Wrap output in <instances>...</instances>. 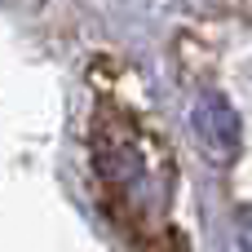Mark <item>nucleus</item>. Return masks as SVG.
<instances>
[{
	"label": "nucleus",
	"mask_w": 252,
	"mask_h": 252,
	"mask_svg": "<svg viewBox=\"0 0 252 252\" xmlns=\"http://www.w3.org/2000/svg\"><path fill=\"white\" fill-rule=\"evenodd\" d=\"M190 128L199 137V146L208 151L213 164H226L235 151H239V111L230 106L226 93L208 89L195 106H190Z\"/></svg>",
	"instance_id": "f257e3e1"
},
{
	"label": "nucleus",
	"mask_w": 252,
	"mask_h": 252,
	"mask_svg": "<svg viewBox=\"0 0 252 252\" xmlns=\"http://www.w3.org/2000/svg\"><path fill=\"white\" fill-rule=\"evenodd\" d=\"M235 244L239 252H252V204L235 208Z\"/></svg>",
	"instance_id": "f03ea898"
},
{
	"label": "nucleus",
	"mask_w": 252,
	"mask_h": 252,
	"mask_svg": "<svg viewBox=\"0 0 252 252\" xmlns=\"http://www.w3.org/2000/svg\"><path fill=\"white\" fill-rule=\"evenodd\" d=\"M44 0H0V9H13V13H35Z\"/></svg>",
	"instance_id": "7ed1b4c3"
}]
</instances>
